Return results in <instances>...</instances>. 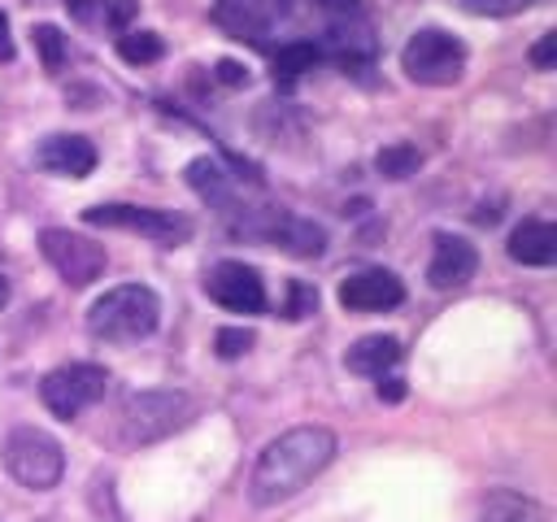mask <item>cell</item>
<instances>
[{"label": "cell", "mask_w": 557, "mask_h": 522, "mask_svg": "<svg viewBox=\"0 0 557 522\" xmlns=\"http://www.w3.org/2000/svg\"><path fill=\"white\" fill-rule=\"evenodd\" d=\"M335 457V435L326 426H292L278 439H270L248 474V500L270 509L305 492Z\"/></svg>", "instance_id": "cell-1"}, {"label": "cell", "mask_w": 557, "mask_h": 522, "mask_svg": "<svg viewBox=\"0 0 557 522\" xmlns=\"http://www.w3.org/2000/svg\"><path fill=\"white\" fill-rule=\"evenodd\" d=\"M161 322V300L152 287L144 283H122V287H109L91 309H87V331L91 339H104V344H131V339H144L152 335Z\"/></svg>", "instance_id": "cell-2"}, {"label": "cell", "mask_w": 557, "mask_h": 522, "mask_svg": "<svg viewBox=\"0 0 557 522\" xmlns=\"http://www.w3.org/2000/svg\"><path fill=\"white\" fill-rule=\"evenodd\" d=\"M191 418H196V400L187 391H174V387L135 391L122 405V439L126 444H157V439L183 431Z\"/></svg>", "instance_id": "cell-3"}, {"label": "cell", "mask_w": 557, "mask_h": 522, "mask_svg": "<svg viewBox=\"0 0 557 522\" xmlns=\"http://www.w3.org/2000/svg\"><path fill=\"white\" fill-rule=\"evenodd\" d=\"M400 70L422 87H453L466 74V44L440 26H422L405 39Z\"/></svg>", "instance_id": "cell-4"}, {"label": "cell", "mask_w": 557, "mask_h": 522, "mask_svg": "<svg viewBox=\"0 0 557 522\" xmlns=\"http://www.w3.org/2000/svg\"><path fill=\"white\" fill-rule=\"evenodd\" d=\"M231 231L244 239L283 248L292 257H322L326 252V231L300 213H287V209H239Z\"/></svg>", "instance_id": "cell-5"}, {"label": "cell", "mask_w": 557, "mask_h": 522, "mask_svg": "<svg viewBox=\"0 0 557 522\" xmlns=\"http://www.w3.org/2000/svg\"><path fill=\"white\" fill-rule=\"evenodd\" d=\"M4 470L22 487H30V492H48L65 474V452H61V444L48 431H39V426H13L9 439H4Z\"/></svg>", "instance_id": "cell-6"}, {"label": "cell", "mask_w": 557, "mask_h": 522, "mask_svg": "<svg viewBox=\"0 0 557 522\" xmlns=\"http://www.w3.org/2000/svg\"><path fill=\"white\" fill-rule=\"evenodd\" d=\"M87 226H109V231H135L161 248H178L191 239V217L174 209H148V204H91L83 209Z\"/></svg>", "instance_id": "cell-7"}, {"label": "cell", "mask_w": 557, "mask_h": 522, "mask_svg": "<svg viewBox=\"0 0 557 522\" xmlns=\"http://www.w3.org/2000/svg\"><path fill=\"white\" fill-rule=\"evenodd\" d=\"M39 252L48 257V265H52L70 287H91V283L104 274V265H109L104 244H96V239H87V235H78V231H65V226L39 231Z\"/></svg>", "instance_id": "cell-8"}, {"label": "cell", "mask_w": 557, "mask_h": 522, "mask_svg": "<svg viewBox=\"0 0 557 522\" xmlns=\"http://www.w3.org/2000/svg\"><path fill=\"white\" fill-rule=\"evenodd\" d=\"M109 387V374L104 365H91V361H70V365H57L44 374L39 383V396L44 405L57 413V418H78L83 409H91Z\"/></svg>", "instance_id": "cell-9"}, {"label": "cell", "mask_w": 557, "mask_h": 522, "mask_svg": "<svg viewBox=\"0 0 557 522\" xmlns=\"http://www.w3.org/2000/svg\"><path fill=\"white\" fill-rule=\"evenodd\" d=\"M300 0H218L213 4V22L222 30H231L235 39H265L274 30H283L296 17Z\"/></svg>", "instance_id": "cell-10"}, {"label": "cell", "mask_w": 557, "mask_h": 522, "mask_svg": "<svg viewBox=\"0 0 557 522\" xmlns=\"http://www.w3.org/2000/svg\"><path fill=\"white\" fill-rule=\"evenodd\" d=\"M205 296L231 313H261L265 309V283L244 261H218L205 270Z\"/></svg>", "instance_id": "cell-11"}, {"label": "cell", "mask_w": 557, "mask_h": 522, "mask_svg": "<svg viewBox=\"0 0 557 522\" xmlns=\"http://www.w3.org/2000/svg\"><path fill=\"white\" fill-rule=\"evenodd\" d=\"M405 300V283L392 270H357L339 283V304L352 313H383Z\"/></svg>", "instance_id": "cell-12"}, {"label": "cell", "mask_w": 557, "mask_h": 522, "mask_svg": "<svg viewBox=\"0 0 557 522\" xmlns=\"http://www.w3.org/2000/svg\"><path fill=\"white\" fill-rule=\"evenodd\" d=\"M479 270V252L470 239L461 235H435V252H431V265H426V283L435 291H453V287H466Z\"/></svg>", "instance_id": "cell-13"}, {"label": "cell", "mask_w": 557, "mask_h": 522, "mask_svg": "<svg viewBox=\"0 0 557 522\" xmlns=\"http://www.w3.org/2000/svg\"><path fill=\"white\" fill-rule=\"evenodd\" d=\"M35 161L61 178H87L96 170V144L87 135H48L35 148Z\"/></svg>", "instance_id": "cell-14"}, {"label": "cell", "mask_w": 557, "mask_h": 522, "mask_svg": "<svg viewBox=\"0 0 557 522\" xmlns=\"http://www.w3.org/2000/svg\"><path fill=\"white\" fill-rule=\"evenodd\" d=\"M505 248L518 265H553L557 261V226L544 222V217H527V222L513 226Z\"/></svg>", "instance_id": "cell-15"}, {"label": "cell", "mask_w": 557, "mask_h": 522, "mask_svg": "<svg viewBox=\"0 0 557 522\" xmlns=\"http://www.w3.org/2000/svg\"><path fill=\"white\" fill-rule=\"evenodd\" d=\"M400 357H405V348H400V339H396V335H361V339L348 348L344 365H348L352 374L383 378L392 365H400Z\"/></svg>", "instance_id": "cell-16"}, {"label": "cell", "mask_w": 557, "mask_h": 522, "mask_svg": "<svg viewBox=\"0 0 557 522\" xmlns=\"http://www.w3.org/2000/svg\"><path fill=\"white\" fill-rule=\"evenodd\" d=\"M65 9L74 22L104 30H131L135 22V0H65Z\"/></svg>", "instance_id": "cell-17"}, {"label": "cell", "mask_w": 557, "mask_h": 522, "mask_svg": "<svg viewBox=\"0 0 557 522\" xmlns=\"http://www.w3.org/2000/svg\"><path fill=\"white\" fill-rule=\"evenodd\" d=\"M479 522H548V509L522 492H492L479 509Z\"/></svg>", "instance_id": "cell-18"}, {"label": "cell", "mask_w": 557, "mask_h": 522, "mask_svg": "<svg viewBox=\"0 0 557 522\" xmlns=\"http://www.w3.org/2000/svg\"><path fill=\"white\" fill-rule=\"evenodd\" d=\"M187 183H191L209 204H222V213L231 209V183H226V174H222V165H218V161L196 157V161L187 165Z\"/></svg>", "instance_id": "cell-19"}, {"label": "cell", "mask_w": 557, "mask_h": 522, "mask_svg": "<svg viewBox=\"0 0 557 522\" xmlns=\"http://www.w3.org/2000/svg\"><path fill=\"white\" fill-rule=\"evenodd\" d=\"M117 57L126 65H152V61L165 57V44H161L157 30H122L117 35Z\"/></svg>", "instance_id": "cell-20"}, {"label": "cell", "mask_w": 557, "mask_h": 522, "mask_svg": "<svg viewBox=\"0 0 557 522\" xmlns=\"http://www.w3.org/2000/svg\"><path fill=\"white\" fill-rule=\"evenodd\" d=\"M418 165H422V152H418L413 144H387V148H379V157H374V170H379L383 178H392V183L418 174Z\"/></svg>", "instance_id": "cell-21"}, {"label": "cell", "mask_w": 557, "mask_h": 522, "mask_svg": "<svg viewBox=\"0 0 557 522\" xmlns=\"http://www.w3.org/2000/svg\"><path fill=\"white\" fill-rule=\"evenodd\" d=\"M30 44H35V52H39V61H44L48 74H57L65 65V57H70V39L57 26H48V22L30 26Z\"/></svg>", "instance_id": "cell-22"}, {"label": "cell", "mask_w": 557, "mask_h": 522, "mask_svg": "<svg viewBox=\"0 0 557 522\" xmlns=\"http://www.w3.org/2000/svg\"><path fill=\"white\" fill-rule=\"evenodd\" d=\"M322 61V48L313 44V39H287V44H278V52H274V70L278 74H305V70H313Z\"/></svg>", "instance_id": "cell-23"}, {"label": "cell", "mask_w": 557, "mask_h": 522, "mask_svg": "<svg viewBox=\"0 0 557 522\" xmlns=\"http://www.w3.org/2000/svg\"><path fill=\"white\" fill-rule=\"evenodd\" d=\"M213 348H218L222 361H235V357H244V352L252 348V331H244V326H222V331L213 335Z\"/></svg>", "instance_id": "cell-24"}, {"label": "cell", "mask_w": 557, "mask_h": 522, "mask_svg": "<svg viewBox=\"0 0 557 522\" xmlns=\"http://www.w3.org/2000/svg\"><path fill=\"white\" fill-rule=\"evenodd\" d=\"M313 309H318V287H309V283L296 278V283L287 287V309H283V313H287L292 322H300V318H309Z\"/></svg>", "instance_id": "cell-25"}, {"label": "cell", "mask_w": 557, "mask_h": 522, "mask_svg": "<svg viewBox=\"0 0 557 522\" xmlns=\"http://www.w3.org/2000/svg\"><path fill=\"white\" fill-rule=\"evenodd\" d=\"M457 4L466 13H479V17H509V13H522L535 0H457Z\"/></svg>", "instance_id": "cell-26"}, {"label": "cell", "mask_w": 557, "mask_h": 522, "mask_svg": "<svg viewBox=\"0 0 557 522\" xmlns=\"http://www.w3.org/2000/svg\"><path fill=\"white\" fill-rule=\"evenodd\" d=\"M553 61H557V30L540 35V44L531 48V65L535 70H553Z\"/></svg>", "instance_id": "cell-27"}, {"label": "cell", "mask_w": 557, "mask_h": 522, "mask_svg": "<svg viewBox=\"0 0 557 522\" xmlns=\"http://www.w3.org/2000/svg\"><path fill=\"white\" fill-rule=\"evenodd\" d=\"M318 9L326 13V22H339V17H361V0H318Z\"/></svg>", "instance_id": "cell-28"}, {"label": "cell", "mask_w": 557, "mask_h": 522, "mask_svg": "<svg viewBox=\"0 0 557 522\" xmlns=\"http://www.w3.org/2000/svg\"><path fill=\"white\" fill-rule=\"evenodd\" d=\"M218 83H226V87H244L248 83V70L239 65V61H218Z\"/></svg>", "instance_id": "cell-29"}, {"label": "cell", "mask_w": 557, "mask_h": 522, "mask_svg": "<svg viewBox=\"0 0 557 522\" xmlns=\"http://www.w3.org/2000/svg\"><path fill=\"white\" fill-rule=\"evenodd\" d=\"M379 400H387V405L405 400V378H396V374H383V378H379Z\"/></svg>", "instance_id": "cell-30"}, {"label": "cell", "mask_w": 557, "mask_h": 522, "mask_svg": "<svg viewBox=\"0 0 557 522\" xmlns=\"http://www.w3.org/2000/svg\"><path fill=\"white\" fill-rule=\"evenodd\" d=\"M0 61H13V35H9V17L0 13Z\"/></svg>", "instance_id": "cell-31"}, {"label": "cell", "mask_w": 557, "mask_h": 522, "mask_svg": "<svg viewBox=\"0 0 557 522\" xmlns=\"http://www.w3.org/2000/svg\"><path fill=\"white\" fill-rule=\"evenodd\" d=\"M9 291H13V287H9V278H4V274H0V309H4V304H9Z\"/></svg>", "instance_id": "cell-32"}]
</instances>
